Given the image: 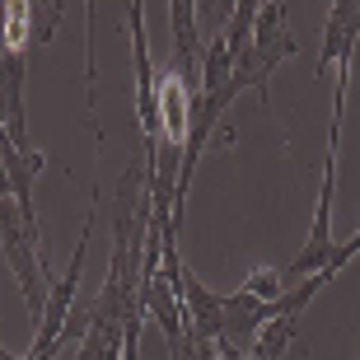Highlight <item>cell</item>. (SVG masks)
I'll list each match as a JSON object with an SVG mask.
<instances>
[{"label":"cell","instance_id":"4","mask_svg":"<svg viewBox=\"0 0 360 360\" xmlns=\"http://www.w3.org/2000/svg\"><path fill=\"white\" fill-rule=\"evenodd\" d=\"M220 309H225V337H220V342H234L239 351L253 347V337L262 333V323H271L276 314H290L281 300H262V295H253L248 285L220 295Z\"/></svg>","mask_w":360,"mask_h":360},{"label":"cell","instance_id":"7","mask_svg":"<svg viewBox=\"0 0 360 360\" xmlns=\"http://www.w3.org/2000/svg\"><path fill=\"white\" fill-rule=\"evenodd\" d=\"M89 10V24H84V108H98V56H94V24H98V0H84Z\"/></svg>","mask_w":360,"mask_h":360},{"label":"cell","instance_id":"10","mask_svg":"<svg viewBox=\"0 0 360 360\" xmlns=\"http://www.w3.org/2000/svg\"><path fill=\"white\" fill-rule=\"evenodd\" d=\"M38 5V14H42V33H38V42H47L56 33V24H61V14H66V0H33Z\"/></svg>","mask_w":360,"mask_h":360},{"label":"cell","instance_id":"5","mask_svg":"<svg viewBox=\"0 0 360 360\" xmlns=\"http://www.w3.org/2000/svg\"><path fill=\"white\" fill-rule=\"evenodd\" d=\"M178 285H183V304H187L192 333L220 342V337H225V309H220V295H211V285H201V276L187 267V262H178Z\"/></svg>","mask_w":360,"mask_h":360},{"label":"cell","instance_id":"8","mask_svg":"<svg viewBox=\"0 0 360 360\" xmlns=\"http://www.w3.org/2000/svg\"><path fill=\"white\" fill-rule=\"evenodd\" d=\"M253 295H262V300H281L285 295V276H281L276 267H262V271H253V276L243 281Z\"/></svg>","mask_w":360,"mask_h":360},{"label":"cell","instance_id":"9","mask_svg":"<svg viewBox=\"0 0 360 360\" xmlns=\"http://www.w3.org/2000/svg\"><path fill=\"white\" fill-rule=\"evenodd\" d=\"M351 257H360V229H356V234H351L347 243H337V253H333V262H328V267H323L319 276H323V281H337V276H342V267H347Z\"/></svg>","mask_w":360,"mask_h":360},{"label":"cell","instance_id":"12","mask_svg":"<svg viewBox=\"0 0 360 360\" xmlns=\"http://www.w3.org/2000/svg\"><path fill=\"white\" fill-rule=\"evenodd\" d=\"M234 5H239V0H215V19H211V38H215V33H225V24H229V14H234Z\"/></svg>","mask_w":360,"mask_h":360},{"label":"cell","instance_id":"1","mask_svg":"<svg viewBox=\"0 0 360 360\" xmlns=\"http://www.w3.org/2000/svg\"><path fill=\"white\" fill-rule=\"evenodd\" d=\"M300 52V42H295L290 24H285V0H262V10H257V24H253V38L243 47V56L234 61V75H229V89L243 94L253 89L267 98V84H271V70L281 61H290Z\"/></svg>","mask_w":360,"mask_h":360},{"label":"cell","instance_id":"2","mask_svg":"<svg viewBox=\"0 0 360 360\" xmlns=\"http://www.w3.org/2000/svg\"><path fill=\"white\" fill-rule=\"evenodd\" d=\"M94 211H98V201H94ZM94 211L84 215V225H80V243L70 253L66 276H56L52 290H47V309L38 319V337L28 347V360H52L61 351V337H66V323H70V300H75V285H80V271H84V248H89V234H94Z\"/></svg>","mask_w":360,"mask_h":360},{"label":"cell","instance_id":"3","mask_svg":"<svg viewBox=\"0 0 360 360\" xmlns=\"http://www.w3.org/2000/svg\"><path fill=\"white\" fill-rule=\"evenodd\" d=\"M360 52V0H333L323 19V47H319V80L337 75L342 66H356Z\"/></svg>","mask_w":360,"mask_h":360},{"label":"cell","instance_id":"6","mask_svg":"<svg viewBox=\"0 0 360 360\" xmlns=\"http://www.w3.org/2000/svg\"><path fill=\"white\" fill-rule=\"evenodd\" d=\"M295 323H300V314H276L271 323H262V333L248 347V360H285V351L295 342Z\"/></svg>","mask_w":360,"mask_h":360},{"label":"cell","instance_id":"11","mask_svg":"<svg viewBox=\"0 0 360 360\" xmlns=\"http://www.w3.org/2000/svg\"><path fill=\"white\" fill-rule=\"evenodd\" d=\"M183 360H220V342H211V337H192V347H187Z\"/></svg>","mask_w":360,"mask_h":360}]
</instances>
